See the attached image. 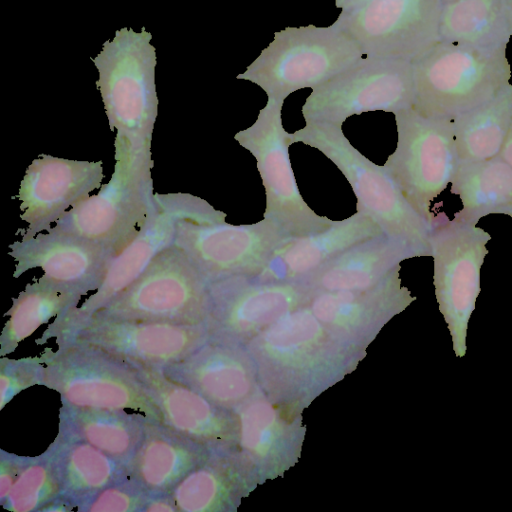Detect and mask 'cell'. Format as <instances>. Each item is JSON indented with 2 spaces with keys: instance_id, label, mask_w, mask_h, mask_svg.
Here are the masks:
<instances>
[{
  "instance_id": "9a60e30c",
  "label": "cell",
  "mask_w": 512,
  "mask_h": 512,
  "mask_svg": "<svg viewBox=\"0 0 512 512\" xmlns=\"http://www.w3.org/2000/svg\"><path fill=\"white\" fill-rule=\"evenodd\" d=\"M102 161H80L41 154L20 183V218L28 224L21 239L51 228L69 209L86 199L103 179Z\"/></svg>"
},
{
  "instance_id": "7c38bea8",
  "label": "cell",
  "mask_w": 512,
  "mask_h": 512,
  "mask_svg": "<svg viewBox=\"0 0 512 512\" xmlns=\"http://www.w3.org/2000/svg\"><path fill=\"white\" fill-rule=\"evenodd\" d=\"M413 104L411 60L365 56L313 88L301 112L306 123L342 125L353 115L373 111L394 114Z\"/></svg>"
},
{
  "instance_id": "4fadbf2b",
  "label": "cell",
  "mask_w": 512,
  "mask_h": 512,
  "mask_svg": "<svg viewBox=\"0 0 512 512\" xmlns=\"http://www.w3.org/2000/svg\"><path fill=\"white\" fill-rule=\"evenodd\" d=\"M289 239L272 221L253 224H197L177 221L173 245L180 248L210 283L256 278Z\"/></svg>"
},
{
  "instance_id": "30bf717a",
  "label": "cell",
  "mask_w": 512,
  "mask_h": 512,
  "mask_svg": "<svg viewBox=\"0 0 512 512\" xmlns=\"http://www.w3.org/2000/svg\"><path fill=\"white\" fill-rule=\"evenodd\" d=\"M284 101L268 98L255 122L234 139L256 159L265 190L264 218L289 239L322 232L335 220L316 214L302 198L289 157L288 133L283 127Z\"/></svg>"
},
{
  "instance_id": "83f0119b",
  "label": "cell",
  "mask_w": 512,
  "mask_h": 512,
  "mask_svg": "<svg viewBox=\"0 0 512 512\" xmlns=\"http://www.w3.org/2000/svg\"><path fill=\"white\" fill-rule=\"evenodd\" d=\"M62 496L59 478L48 451L26 457L25 463L2 506L13 512L41 511Z\"/></svg>"
},
{
  "instance_id": "d6986e66",
  "label": "cell",
  "mask_w": 512,
  "mask_h": 512,
  "mask_svg": "<svg viewBox=\"0 0 512 512\" xmlns=\"http://www.w3.org/2000/svg\"><path fill=\"white\" fill-rule=\"evenodd\" d=\"M380 226L370 217L355 212L322 232L291 239L280 246L258 281H296L365 240L382 235Z\"/></svg>"
},
{
  "instance_id": "ac0fdd59",
  "label": "cell",
  "mask_w": 512,
  "mask_h": 512,
  "mask_svg": "<svg viewBox=\"0 0 512 512\" xmlns=\"http://www.w3.org/2000/svg\"><path fill=\"white\" fill-rule=\"evenodd\" d=\"M207 459V446L161 422L148 420L143 438L128 464V478L150 496L168 495Z\"/></svg>"
},
{
  "instance_id": "836d02e7",
  "label": "cell",
  "mask_w": 512,
  "mask_h": 512,
  "mask_svg": "<svg viewBox=\"0 0 512 512\" xmlns=\"http://www.w3.org/2000/svg\"><path fill=\"white\" fill-rule=\"evenodd\" d=\"M373 0H335V6L343 13H349L360 9Z\"/></svg>"
},
{
  "instance_id": "484cf974",
  "label": "cell",
  "mask_w": 512,
  "mask_h": 512,
  "mask_svg": "<svg viewBox=\"0 0 512 512\" xmlns=\"http://www.w3.org/2000/svg\"><path fill=\"white\" fill-rule=\"evenodd\" d=\"M451 119L460 160H484L498 155L512 125V84Z\"/></svg>"
},
{
  "instance_id": "8d00e7d4",
  "label": "cell",
  "mask_w": 512,
  "mask_h": 512,
  "mask_svg": "<svg viewBox=\"0 0 512 512\" xmlns=\"http://www.w3.org/2000/svg\"><path fill=\"white\" fill-rule=\"evenodd\" d=\"M497 214L508 215L512 218V202L498 210Z\"/></svg>"
},
{
  "instance_id": "74e56055",
  "label": "cell",
  "mask_w": 512,
  "mask_h": 512,
  "mask_svg": "<svg viewBox=\"0 0 512 512\" xmlns=\"http://www.w3.org/2000/svg\"><path fill=\"white\" fill-rule=\"evenodd\" d=\"M449 1H452V0H442V2H449Z\"/></svg>"
},
{
  "instance_id": "f546056e",
  "label": "cell",
  "mask_w": 512,
  "mask_h": 512,
  "mask_svg": "<svg viewBox=\"0 0 512 512\" xmlns=\"http://www.w3.org/2000/svg\"><path fill=\"white\" fill-rule=\"evenodd\" d=\"M44 364L41 357L0 358V410L16 395L34 385H42Z\"/></svg>"
},
{
  "instance_id": "1f68e13d",
  "label": "cell",
  "mask_w": 512,
  "mask_h": 512,
  "mask_svg": "<svg viewBox=\"0 0 512 512\" xmlns=\"http://www.w3.org/2000/svg\"><path fill=\"white\" fill-rule=\"evenodd\" d=\"M155 200L160 209L172 215L177 221L197 224L226 222V213L216 210L207 201L191 194L155 193Z\"/></svg>"
},
{
  "instance_id": "8992f818",
  "label": "cell",
  "mask_w": 512,
  "mask_h": 512,
  "mask_svg": "<svg viewBox=\"0 0 512 512\" xmlns=\"http://www.w3.org/2000/svg\"><path fill=\"white\" fill-rule=\"evenodd\" d=\"M151 33L121 28L92 62L110 129L134 144L152 141L158 112L156 53Z\"/></svg>"
},
{
  "instance_id": "6da1fadb",
  "label": "cell",
  "mask_w": 512,
  "mask_h": 512,
  "mask_svg": "<svg viewBox=\"0 0 512 512\" xmlns=\"http://www.w3.org/2000/svg\"><path fill=\"white\" fill-rule=\"evenodd\" d=\"M151 143L116 134L114 171L96 195L71 207L53 228L98 242L114 257L138 235L156 207Z\"/></svg>"
},
{
  "instance_id": "603a6c76",
  "label": "cell",
  "mask_w": 512,
  "mask_h": 512,
  "mask_svg": "<svg viewBox=\"0 0 512 512\" xmlns=\"http://www.w3.org/2000/svg\"><path fill=\"white\" fill-rule=\"evenodd\" d=\"M62 496L78 507L101 490L128 478V465L89 443L57 440L47 449Z\"/></svg>"
},
{
  "instance_id": "d590c367",
  "label": "cell",
  "mask_w": 512,
  "mask_h": 512,
  "mask_svg": "<svg viewBox=\"0 0 512 512\" xmlns=\"http://www.w3.org/2000/svg\"><path fill=\"white\" fill-rule=\"evenodd\" d=\"M502 3L512 33V0H502Z\"/></svg>"
},
{
  "instance_id": "2e32d148",
  "label": "cell",
  "mask_w": 512,
  "mask_h": 512,
  "mask_svg": "<svg viewBox=\"0 0 512 512\" xmlns=\"http://www.w3.org/2000/svg\"><path fill=\"white\" fill-rule=\"evenodd\" d=\"M9 248L15 260L14 278L41 268L46 278L84 295L100 287L114 257L98 242L53 227Z\"/></svg>"
},
{
  "instance_id": "d6a6232c",
  "label": "cell",
  "mask_w": 512,
  "mask_h": 512,
  "mask_svg": "<svg viewBox=\"0 0 512 512\" xmlns=\"http://www.w3.org/2000/svg\"><path fill=\"white\" fill-rule=\"evenodd\" d=\"M26 457L1 450L0 455V499L3 501L16 481Z\"/></svg>"
},
{
  "instance_id": "e575fe53",
  "label": "cell",
  "mask_w": 512,
  "mask_h": 512,
  "mask_svg": "<svg viewBox=\"0 0 512 512\" xmlns=\"http://www.w3.org/2000/svg\"><path fill=\"white\" fill-rule=\"evenodd\" d=\"M499 155L512 167V125Z\"/></svg>"
},
{
  "instance_id": "44dd1931",
  "label": "cell",
  "mask_w": 512,
  "mask_h": 512,
  "mask_svg": "<svg viewBox=\"0 0 512 512\" xmlns=\"http://www.w3.org/2000/svg\"><path fill=\"white\" fill-rule=\"evenodd\" d=\"M137 368L164 425L208 448L226 440L229 424L215 403L195 389L169 378L161 369Z\"/></svg>"
},
{
  "instance_id": "7a4b0ae2",
  "label": "cell",
  "mask_w": 512,
  "mask_h": 512,
  "mask_svg": "<svg viewBox=\"0 0 512 512\" xmlns=\"http://www.w3.org/2000/svg\"><path fill=\"white\" fill-rule=\"evenodd\" d=\"M507 45L481 47L438 40L411 60L413 108L453 118L493 98L510 84Z\"/></svg>"
},
{
  "instance_id": "d4e9b609",
  "label": "cell",
  "mask_w": 512,
  "mask_h": 512,
  "mask_svg": "<svg viewBox=\"0 0 512 512\" xmlns=\"http://www.w3.org/2000/svg\"><path fill=\"white\" fill-rule=\"evenodd\" d=\"M450 191L462 209L454 218L477 225L479 220L512 202V167L498 154L484 160H459Z\"/></svg>"
},
{
  "instance_id": "9c48e42d",
  "label": "cell",
  "mask_w": 512,
  "mask_h": 512,
  "mask_svg": "<svg viewBox=\"0 0 512 512\" xmlns=\"http://www.w3.org/2000/svg\"><path fill=\"white\" fill-rule=\"evenodd\" d=\"M211 336L206 323L85 318L63 325H49L38 344L77 342L107 351L136 366L154 369L182 360Z\"/></svg>"
},
{
  "instance_id": "8fae6325",
  "label": "cell",
  "mask_w": 512,
  "mask_h": 512,
  "mask_svg": "<svg viewBox=\"0 0 512 512\" xmlns=\"http://www.w3.org/2000/svg\"><path fill=\"white\" fill-rule=\"evenodd\" d=\"M490 240L475 224L449 219L444 212L434 216L429 238L433 284L458 357L466 354L468 322L481 291L480 270Z\"/></svg>"
},
{
  "instance_id": "7402d4cb",
  "label": "cell",
  "mask_w": 512,
  "mask_h": 512,
  "mask_svg": "<svg viewBox=\"0 0 512 512\" xmlns=\"http://www.w3.org/2000/svg\"><path fill=\"white\" fill-rule=\"evenodd\" d=\"M150 420L127 410H90L62 405L55 439L83 441L129 464Z\"/></svg>"
},
{
  "instance_id": "4dcf8cb0",
  "label": "cell",
  "mask_w": 512,
  "mask_h": 512,
  "mask_svg": "<svg viewBox=\"0 0 512 512\" xmlns=\"http://www.w3.org/2000/svg\"><path fill=\"white\" fill-rule=\"evenodd\" d=\"M150 496L130 478L113 484L82 502L77 509L88 512H129L142 510Z\"/></svg>"
},
{
  "instance_id": "5bb4252c",
  "label": "cell",
  "mask_w": 512,
  "mask_h": 512,
  "mask_svg": "<svg viewBox=\"0 0 512 512\" xmlns=\"http://www.w3.org/2000/svg\"><path fill=\"white\" fill-rule=\"evenodd\" d=\"M442 0H373L335 23L369 57L412 60L439 40Z\"/></svg>"
},
{
  "instance_id": "f1b7e54d",
  "label": "cell",
  "mask_w": 512,
  "mask_h": 512,
  "mask_svg": "<svg viewBox=\"0 0 512 512\" xmlns=\"http://www.w3.org/2000/svg\"><path fill=\"white\" fill-rule=\"evenodd\" d=\"M169 496L177 511H212L222 504L225 486L220 473L207 459L186 475Z\"/></svg>"
},
{
  "instance_id": "e0dca14e",
  "label": "cell",
  "mask_w": 512,
  "mask_h": 512,
  "mask_svg": "<svg viewBox=\"0 0 512 512\" xmlns=\"http://www.w3.org/2000/svg\"><path fill=\"white\" fill-rule=\"evenodd\" d=\"M430 255L425 248L382 234L348 248L296 281L302 282L313 295L362 290L378 284L404 260Z\"/></svg>"
},
{
  "instance_id": "5b68a950",
  "label": "cell",
  "mask_w": 512,
  "mask_h": 512,
  "mask_svg": "<svg viewBox=\"0 0 512 512\" xmlns=\"http://www.w3.org/2000/svg\"><path fill=\"white\" fill-rule=\"evenodd\" d=\"M364 55L335 22L286 27L237 79L259 86L268 98L284 101L291 93L315 88L348 69Z\"/></svg>"
},
{
  "instance_id": "277c9868",
  "label": "cell",
  "mask_w": 512,
  "mask_h": 512,
  "mask_svg": "<svg viewBox=\"0 0 512 512\" xmlns=\"http://www.w3.org/2000/svg\"><path fill=\"white\" fill-rule=\"evenodd\" d=\"M288 140L290 145L303 143L327 157L350 184L357 200L356 211L374 220L386 236L431 252L429 238L434 219H427L411 205L384 165L375 164L349 142L342 125L306 123L288 133Z\"/></svg>"
},
{
  "instance_id": "52a82bcc",
  "label": "cell",
  "mask_w": 512,
  "mask_h": 512,
  "mask_svg": "<svg viewBox=\"0 0 512 512\" xmlns=\"http://www.w3.org/2000/svg\"><path fill=\"white\" fill-rule=\"evenodd\" d=\"M209 301V282L180 248L171 245L131 285L86 318L200 324L206 323Z\"/></svg>"
},
{
  "instance_id": "ba28073f",
  "label": "cell",
  "mask_w": 512,
  "mask_h": 512,
  "mask_svg": "<svg viewBox=\"0 0 512 512\" xmlns=\"http://www.w3.org/2000/svg\"><path fill=\"white\" fill-rule=\"evenodd\" d=\"M397 144L384 167L411 205L433 220V200L451 183L459 164L451 118L410 107L394 113Z\"/></svg>"
},
{
  "instance_id": "4316f807",
  "label": "cell",
  "mask_w": 512,
  "mask_h": 512,
  "mask_svg": "<svg viewBox=\"0 0 512 512\" xmlns=\"http://www.w3.org/2000/svg\"><path fill=\"white\" fill-rule=\"evenodd\" d=\"M512 36L502 0L443 2L439 40L491 47L507 45Z\"/></svg>"
},
{
  "instance_id": "3957f363",
  "label": "cell",
  "mask_w": 512,
  "mask_h": 512,
  "mask_svg": "<svg viewBox=\"0 0 512 512\" xmlns=\"http://www.w3.org/2000/svg\"><path fill=\"white\" fill-rule=\"evenodd\" d=\"M41 353L43 384L62 405L90 410H131L161 422V413L136 366L98 347L56 343Z\"/></svg>"
},
{
  "instance_id": "ffe728a7",
  "label": "cell",
  "mask_w": 512,
  "mask_h": 512,
  "mask_svg": "<svg viewBox=\"0 0 512 512\" xmlns=\"http://www.w3.org/2000/svg\"><path fill=\"white\" fill-rule=\"evenodd\" d=\"M176 222L156 205L136 238L112 258L100 287L80 306L58 316L52 323L65 324L89 317L131 285L160 251L173 245Z\"/></svg>"
},
{
  "instance_id": "cb8c5ba5",
  "label": "cell",
  "mask_w": 512,
  "mask_h": 512,
  "mask_svg": "<svg viewBox=\"0 0 512 512\" xmlns=\"http://www.w3.org/2000/svg\"><path fill=\"white\" fill-rule=\"evenodd\" d=\"M84 294L45 276L28 283L13 299L0 336V356L11 354L40 326L77 307Z\"/></svg>"
}]
</instances>
